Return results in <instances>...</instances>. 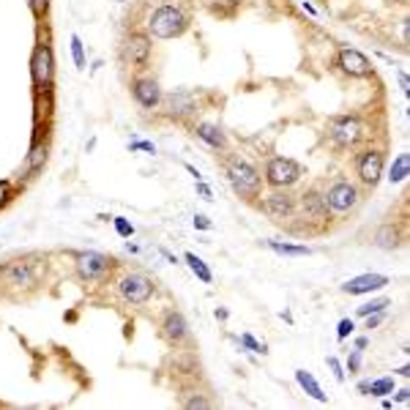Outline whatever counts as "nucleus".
<instances>
[{
  "instance_id": "1",
  "label": "nucleus",
  "mask_w": 410,
  "mask_h": 410,
  "mask_svg": "<svg viewBox=\"0 0 410 410\" xmlns=\"http://www.w3.org/2000/svg\"><path fill=\"white\" fill-rule=\"evenodd\" d=\"M189 28V17L178 6H159L148 19V33L156 39H178Z\"/></svg>"
},
{
  "instance_id": "2",
  "label": "nucleus",
  "mask_w": 410,
  "mask_h": 410,
  "mask_svg": "<svg viewBox=\"0 0 410 410\" xmlns=\"http://www.w3.org/2000/svg\"><path fill=\"white\" fill-rule=\"evenodd\" d=\"M225 173H228V181H230V186L235 189V194H241V197H246V200H252V197L260 194V189H263V176H260L246 159H241V156L230 159Z\"/></svg>"
},
{
  "instance_id": "3",
  "label": "nucleus",
  "mask_w": 410,
  "mask_h": 410,
  "mask_svg": "<svg viewBox=\"0 0 410 410\" xmlns=\"http://www.w3.org/2000/svg\"><path fill=\"white\" fill-rule=\"evenodd\" d=\"M31 80H33V88L36 93L52 91V83H55V52L46 42H39L33 46V55H31Z\"/></svg>"
},
{
  "instance_id": "4",
  "label": "nucleus",
  "mask_w": 410,
  "mask_h": 410,
  "mask_svg": "<svg viewBox=\"0 0 410 410\" xmlns=\"http://www.w3.org/2000/svg\"><path fill=\"white\" fill-rule=\"evenodd\" d=\"M323 197H325L328 211H331V214H336V216L350 214V211L361 203V191L356 189V183L345 181V178H339V181L331 183V186H328V191H325Z\"/></svg>"
},
{
  "instance_id": "5",
  "label": "nucleus",
  "mask_w": 410,
  "mask_h": 410,
  "mask_svg": "<svg viewBox=\"0 0 410 410\" xmlns=\"http://www.w3.org/2000/svg\"><path fill=\"white\" fill-rule=\"evenodd\" d=\"M304 170L296 159H287V156H273L266 164V183L273 189H290L293 183L301 181Z\"/></svg>"
},
{
  "instance_id": "6",
  "label": "nucleus",
  "mask_w": 410,
  "mask_h": 410,
  "mask_svg": "<svg viewBox=\"0 0 410 410\" xmlns=\"http://www.w3.org/2000/svg\"><path fill=\"white\" fill-rule=\"evenodd\" d=\"M328 135L339 148H356L366 137L364 123L356 115H336L328 121Z\"/></svg>"
},
{
  "instance_id": "7",
  "label": "nucleus",
  "mask_w": 410,
  "mask_h": 410,
  "mask_svg": "<svg viewBox=\"0 0 410 410\" xmlns=\"http://www.w3.org/2000/svg\"><path fill=\"white\" fill-rule=\"evenodd\" d=\"M153 282L145 276V273H123L121 279H118V293H121V298L126 301V304H132V307H142V304H148L151 298H153Z\"/></svg>"
},
{
  "instance_id": "8",
  "label": "nucleus",
  "mask_w": 410,
  "mask_h": 410,
  "mask_svg": "<svg viewBox=\"0 0 410 410\" xmlns=\"http://www.w3.org/2000/svg\"><path fill=\"white\" fill-rule=\"evenodd\" d=\"M112 257L107 255H99V252H80L74 257V266H77V276L83 282H99L107 271H112Z\"/></svg>"
},
{
  "instance_id": "9",
  "label": "nucleus",
  "mask_w": 410,
  "mask_h": 410,
  "mask_svg": "<svg viewBox=\"0 0 410 410\" xmlns=\"http://www.w3.org/2000/svg\"><path fill=\"white\" fill-rule=\"evenodd\" d=\"M383 167H386V156H383V151H377V148H366L364 153H359L356 173H359V181L364 183V186H377L380 176H383Z\"/></svg>"
},
{
  "instance_id": "10",
  "label": "nucleus",
  "mask_w": 410,
  "mask_h": 410,
  "mask_svg": "<svg viewBox=\"0 0 410 410\" xmlns=\"http://www.w3.org/2000/svg\"><path fill=\"white\" fill-rule=\"evenodd\" d=\"M336 66H339L348 77H356V80H361V77H369V74H372V60L366 58L364 52L353 49V46H342V49H339Z\"/></svg>"
},
{
  "instance_id": "11",
  "label": "nucleus",
  "mask_w": 410,
  "mask_h": 410,
  "mask_svg": "<svg viewBox=\"0 0 410 410\" xmlns=\"http://www.w3.org/2000/svg\"><path fill=\"white\" fill-rule=\"evenodd\" d=\"M263 211H266L271 219L282 222V219H293L296 211H298V205H296V197H293V194H287L284 189H276V191H271V194L263 200Z\"/></svg>"
},
{
  "instance_id": "12",
  "label": "nucleus",
  "mask_w": 410,
  "mask_h": 410,
  "mask_svg": "<svg viewBox=\"0 0 410 410\" xmlns=\"http://www.w3.org/2000/svg\"><path fill=\"white\" fill-rule=\"evenodd\" d=\"M132 96H135V101L142 110H156L162 104V99H164V93H162L159 83L153 77H139V80H135L132 83Z\"/></svg>"
},
{
  "instance_id": "13",
  "label": "nucleus",
  "mask_w": 410,
  "mask_h": 410,
  "mask_svg": "<svg viewBox=\"0 0 410 410\" xmlns=\"http://www.w3.org/2000/svg\"><path fill=\"white\" fill-rule=\"evenodd\" d=\"M36 135L31 139V151H28V159H25V167L28 173H39L46 164V156H49V142H46V123H36L33 129Z\"/></svg>"
},
{
  "instance_id": "14",
  "label": "nucleus",
  "mask_w": 410,
  "mask_h": 410,
  "mask_svg": "<svg viewBox=\"0 0 410 410\" xmlns=\"http://www.w3.org/2000/svg\"><path fill=\"white\" fill-rule=\"evenodd\" d=\"M391 279L386 273H361V276H353L342 284V293L348 296H366V293H375V290H383Z\"/></svg>"
},
{
  "instance_id": "15",
  "label": "nucleus",
  "mask_w": 410,
  "mask_h": 410,
  "mask_svg": "<svg viewBox=\"0 0 410 410\" xmlns=\"http://www.w3.org/2000/svg\"><path fill=\"white\" fill-rule=\"evenodd\" d=\"M151 49H153V44H151V36L148 33H132L126 39V44H123V55H126L129 63L145 66L148 58H151Z\"/></svg>"
},
{
  "instance_id": "16",
  "label": "nucleus",
  "mask_w": 410,
  "mask_h": 410,
  "mask_svg": "<svg viewBox=\"0 0 410 410\" xmlns=\"http://www.w3.org/2000/svg\"><path fill=\"white\" fill-rule=\"evenodd\" d=\"M296 205L304 211V216H307L309 222H325V219H328V205H325V197L320 194L318 189L304 191V194H301V203H296Z\"/></svg>"
},
{
  "instance_id": "17",
  "label": "nucleus",
  "mask_w": 410,
  "mask_h": 410,
  "mask_svg": "<svg viewBox=\"0 0 410 410\" xmlns=\"http://www.w3.org/2000/svg\"><path fill=\"white\" fill-rule=\"evenodd\" d=\"M164 104H167V112H170L173 118H186V115H191V112L197 110L194 96H191V93H186V91L164 96Z\"/></svg>"
},
{
  "instance_id": "18",
  "label": "nucleus",
  "mask_w": 410,
  "mask_h": 410,
  "mask_svg": "<svg viewBox=\"0 0 410 410\" xmlns=\"http://www.w3.org/2000/svg\"><path fill=\"white\" fill-rule=\"evenodd\" d=\"M186 334H189L186 318H183L181 312H167V318H164V323H162V336H164L167 342L178 345V342L186 339Z\"/></svg>"
},
{
  "instance_id": "19",
  "label": "nucleus",
  "mask_w": 410,
  "mask_h": 410,
  "mask_svg": "<svg viewBox=\"0 0 410 410\" xmlns=\"http://www.w3.org/2000/svg\"><path fill=\"white\" fill-rule=\"evenodd\" d=\"M296 383L301 386V391L307 394V397H312L315 402L320 405H325L328 402V394L320 388V383L315 380V375L312 372H307V369H296Z\"/></svg>"
},
{
  "instance_id": "20",
  "label": "nucleus",
  "mask_w": 410,
  "mask_h": 410,
  "mask_svg": "<svg viewBox=\"0 0 410 410\" xmlns=\"http://www.w3.org/2000/svg\"><path fill=\"white\" fill-rule=\"evenodd\" d=\"M194 135L200 137L205 145L216 148V151H225L228 148V137H225V132L219 126H214V123H197L194 126Z\"/></svg>"
},
{
  "instance_id": "21",
  "label": "nucleus",
  "mask_w": 410,
  "mask_h": 410,
  "mask_svg": "<svg viewBox=\"0 0 410 410\" xmlns=\"http://www.w3.org/2000/svg\"><path fill=\"white\" fill-rule=\"evenodd\" d=\"M400 244H402V235H400V230L397 225H380L377 232H375V246L377 249H386V252H394V249H400Z\"/></svg>"
},
{
  "instance_id": "22",
  "label": "nucleus",
  "mask_w": 410,
  "mask_h": 410,
  "mask_svg": "<svg viewBox=\"0 0 410 410\" xmlns=\"http://www.w3.org/2000/svg\"><path fill=\"white\" fill-rule=\"evenodd\" d=\"M6 279H8V284H17V287H33L36 284V276H33L28 263H11L6 268Z\"/></svg>"
},
{
  "instance_id": "23",
  "label": "nucleus",
  "mask_w": 410,
  "mask_h": 410,
  "mask_svg": "<svg viewBox=\"0 0 410 410\" xmlns=\"http://www.w3.org/2000/svg\"><path fill=\"white\" fill-rule=\"evenodd\" d=\"M266 246L276 252V255H282V257H309L312 255V249L309 246H301V244H282V241H266Z\"/></svg>"
},
{
  "instance_id": "24",
  "label": "nucleus",
  "mask_w": 410,
  "mask_h": 410,
  "mask_svg": "<svg viewBox=\"0 0 410 410\" xmlns=\"http://www.w3.org/2000/svg\"><path fill=\"white\" fill-rule=\"evenodd\" d=\"M183 260H186L189 271L194 273V276H197L203 284H211V282H214V273H211V268H208V266H205V263H203V260H200L194 252H186V255H183Z\"/></svg>"
},
{
  "instance_id": "25",
  "label": "nucleus",
  "mask_w": 410,
  "mask_h": 410,
  "mask_svg": "<svg viewBox=\"0 0 410 410\" xmlns=\"http://www.w3.org/2000/svg\"><path fill=\"white\" fill-rule=\"evenodd\" d=\"M410 176V156L408 153H400L388 170V183H402Z\"/></svg>"
},
{
  "instance_id": "26",
  "label": "nucleus",
  "mask_w": 410,
  "mask_h": 410,
  "mask_svg": "<svg viewBox=\"0 0 410 410\" xmlns=\"http://www.w3.org/2000/svg\"><path fill=\"white\" fill-rule=\"evenodd\" d=\"M394 391V377H377V380H369V388H366V397H388Z\"/></svg>"
},
{
  "instance_id": "27",
  "label": "nucleus",
  "mask_w": 410,
  "mask_h": 410,
  "mask_svg": "<svg viewBox=\"0 0 410 410\" xmlns=\"http://www.w3.org/2000/svg\"><path fill=\"white\" fill-rule=\"evenodd\" d=\"M388 307H391V298H372V301H366V304H361L356 309V318H366V315H375V312H386Z\"/></svg>"
},
{
  "instance_id": "28",
  "label": "nucleus",
  "mask_w": 410,
  "mask_h": 410,
  "mask_svg": "<svg viewBox=\"0 0 410 410\" xmlns=\"http://www.w3.org/2000/svg\"><path fill=\"white\" fill-rule=\"evenodd\" d=\"M52 112V91L36 93V123H42Z\"/></svg>"
},
{
  "instance_id": "29",
  "label": "nucleus",
  "mask_w": 410,
  "mask_h": 410,
  "mask_svg": "<svg viewBox=\"0 0 410 410\" xmlns=\"http://www.w3.org/2000/svg\"><path fill=\"white\" fill-rule=\"evenodd\" d=\"M211 6H214V11H216L219 17H232L235 8L241 6V0H211Z\"/></svg>"
},
{
  "instance_id": "30",
  "label": "nucleus",
  "mask_w": 410,
  "mask_h": 410,
  "mask_svg": "<svg viewBox=\"0 0 410 410\" xmlns=\"http://www.w3.org/2000/svg\"><path fill=\"white\" fill-rule=\"evenodd\" d=\"M238 342H241L246 350H252V353H263V356L268 353V345H266V342H257L252 334H241V339H238Z\"/></svg>"
},
{
  "instance_id": "31",
  "label": "nucleus",
  "mask_w": 410,
  "mask_h": 410,
  "mask_svg": "<svg viewBox=\"0 0 410 410\" xmlns=\"http://www.w3.org/2000/svg\"><path fill=\"white\" fill-rule=\"evenodd\" d=\"M71 58H74V66L83 71L85 69V46L80 42V36H71Z\"/></svg>"
},
{
  "instance_id": "32",
  "label": "nucleus",
  "mask_w": 410,
  "mask_h": 410,
  "mask_svg": "<svg viewBox=\"0 0 410 410\" xmlns=\"http://www.w3.org/2000/svg\"><path fill=\"white\" fill-rule=\"evenodd\" d=\"M112 225H115V232L121 238H132L135 235V225L126 219V216H112Z\"/></svg>"
},
{
  "instance_id": "33",
  "label": "nucleus",
  "mask_w": 410,
  "mask_h": 410,
  "mask_svg": "<svg viewBox=\"0 0 410 410\" xmlns=\"http://www.w3.org/2000/svg\"><path fill=\"white\" fill-rule=\"evenodd\" d=\"M328 369H331V375H334V380H336V383H345L348 372H345V366L339 364V359H336V356H328Z\"/></svg>"
},
{
  "instance_id": "34",
  "label": "nucleus",
  "mask_w": 410,
  "mask_h": 410,
  "mask_svg": "<svg viewBox=\"0 0 410 410\" xmlns=\"http://www.w3.org/2000/svg\"><path fill=\"white\" fill-rule=\"evenodd\" d=\"M353 331H356V323H353V318H342L339 320V325H336V339H348Z\"/></svg>"
},
{
  "instance_id": "35",
  "label": "nucleus",
  "mask_w": 410,
  "mask_h": 410,
  "mask_svg": "<svg viewBox=\"0 0 410 410\" xmlns=\"http://www.w3.org/2000/svg\"><path fill=\"white\" fill-rule=\"evenodd\" d=\"M28 6H31V11H33L36 19H44L46 14H49V0H28Z\"/></svg>"
},
{
  "instance_id": "36",
  "label": "nucleus",
  "mask_w": 410,
  "mask_h": 410,
  "mask_svg": "<svg viewBox=\"0 0 410 410\" xmlns=\"http://www.w3.org/2000/svg\"><path fill=\"white\" fill-rule=\"evenodd\" d=\"M359 369H361V350L356 348V350H353V353L348 356V364H345V372H350V375H353V372H359Z\"/></svg>"
},
{
  "instance_id": "37",
  "label": "nucleus",
  "mask_w": 410,
  "mask_h": 410,
  "mask_svg": "<svg viewBox=\"0 0 410 410\" xmlns=\"http://www.w3.org/2000/svg\"><path fill=\"white\" fill-rule=\"evenodd\" d=\"M129 148H132V151H145V153H156V145L148 142V139H132Z\"/></svg>"
},
{
  "instance_id": "38",
  "label": "nucleus",
  "mask_w": 410,
  "mask_h": 410,
  "mask_svg": "<svg viewBox=\"0 0 410 410\" xmlns=\"http://www.w3.org/2000/svg\"><path fill=\"white\" fill-rule=\"evenodd\" d=\"M183 408H189V410H194V408H211V402L205 400V397H191V400H183Z\"/></svg>"
},
{
  "instance_id": "39",
  "label": "nucleus",
  "mask_w": 410,
  "mask_h": 410,
  "mask_svg": "<svg viewBox=\"0 0 410 410\" xmlns=\"http://www.w3.org/2000/svg\"><path fill=\"white\" fill-rule=\"evenodd\" d=\"M194 189H197V194L205 200V203H211L214 200V191H211V186L205 181H194Z\"/></svg>"
},
{
  "instance_id": "40",
  "label": "nucleus",
  "mask_w": 410,
  "mask_h": 410,
  "mask_svg": "<svg viewBox=\"0 0 410 410\" xmlns=\"http://www.w3.org/2000/svg\"><path fill=\"white\" fill-rule=\"evenodd\" d=\"M11 183L8 181H0V208H6L8 205V200H11Z\"/></svg>"
},
{
  "instance_id": "41",
  "label": "nucleus",
  "mask_w": 410,
  "mask_h": 410,
  "mask_svg": "<svg viewBox=\"0 0 410 410\" xmlns=\"http://www.w3.org/2000/svg\"><path fill=\"white\" fill-rule=\"evenodd\" d=\"M391 397H394V402H402V405H408V402H410V388H408V386H402V388H394V391H391Z\"/></svg>"
},
{
  "instance_id": "42",
  "label": "nucleus",
  "mask_w": 410,
  "mask_h": 410,
  "mask_svg": "<svg viewBox=\"0 0 410 410\" xmlns=\"http://www.w3.org/2000/svg\"><path fill=\"white\" fill-rule=\"evenodd\" d=\"M191 225H194V230H211V219H208L205 214H197V216L191 219Z\"/></svg>"
},
{
  "instance_id": "43",
  "label": "nucleus",
  "mask_w": 410,
  "mask_h": 410,
  "mask_svg": "<svg viewBox=\"0 0 410 410\" xmlns=\"http://www.w3.org/2000/svg\"><path fill=\"white\" fill-rule=\"evenodd\" d=\"M397 77H400V88H402V93H405V96H410V80H408V71H402V69H400V74H397Z\"/></svg>"
},
{
  "instance_id": "44",
  "label": "nucleus",
  "mask_w": 410,
  "mask_h": 410,
  "mask_svg": "<svg viewBox=\"0 0 410 410\" xmlns=\"http://www.w3.org/2000/svg\"><path fill=\"white\" fill-rule=\"evenodd\" d=\"M383 323V312H375V315H366V328H377Z\"/></svg>"
},
{
  "instance_id": "45",
  "label": "nucleus",
  "mask_w": 410,
  "mask_h": 410,
  "mask_svg": "<svg viewBox=\"0 0 410 410\" xmlns=\"http://www.w3.org/2000/svg\"><path fill=\"white\" fill-rule=\"evenodd\" d=\"M183 170H186V173H189L194 181H203V176H200V170H197L194 164H183Z\"/></svg>"
},
{
  "instance_id": "46",
  "label": "nucleus",
  "mask_w": 410,
  "mask_h": 410,
  "mask_svg": "<svg viewBox=\"0 0 410 410\" xmlns=\"http://www.w3.org/2000/svg\"><path fill=\"white\" fill-rule=\"evenodd\" d=\"M301 8H304L307 14H312V17H318V8H315V6L309 3V0H301Z\"/></svg>"
},
{
  "instance_id": "47",
  "label": "nucleus",
  "mask_w": 410,
  "mask_h": 410,
  "mask_svg": "<svg viewBox=\"0 0 410 410\" xmlns=\"http://www.w3.org/2000/svg\"><path fill=\"white\" fill-rule=\"evenodd\" d=\"M162 257H164L167 263H173V266H178V257H176V255H173L170 249H162Z\"/></svg>"
},
{
  "instance_id": "48",
  "label": "nucleus",
  "mask_w": 410,
  "mask_h": 410,
  "mask_svg": "<svg viewBox=\"0 0 410 410\" xmlns=\"http://www.w3.org/2000/svg\"><path fill=\"white\" fill-rule=\"evenodd\" d=\"M214 318H216V320H228L230 312H228V309H216V312H214Z\"/></svg>"
},
{
  "instance_id": "49",
  "label": "nucleus",
  "mask_w": 410,
  "mask_h": 410,
  "mask_svg": "<svg viewBox=\"0 0 410 410\" xmlns=\"http://www.w3.org/2000/svg\"><path fill=\"white\" fill-rule=\"evenodd\" d=\"M397 375H400V377H410V364L400 366V369H397Z\"/></svg>"
},
{
  "instance_id": "50",
  "label": "nucleus",
  "mask_w": 410,
  "mask_h": 410,
  "mask_svg": "<svg viewBox=\"0 0 410 410\" xmlns=\"http://www.w3.org/2000/svg\"><path fill=\"white\" fill-rule=\"evenodd\" d=\"M366 345H369V339H366V336H359V339H356V348H359V350H364Z\"/></svg>"
},
{
  "instance_id": "51",
  "label": "nucleus",
  "mask_w": 410,
  "mask_h": 410,
  "mask_svg": "<svg viewBox=\"0 0 410 410\" xmlns=\"http://www.w3.org/2000/svg\"><path fill=\"white\" fill-rule=\"evenodd\" d=\"M366 388H369V380H361V383H359V394H364L366 397Z\"/></svg>"
},
{
  "instance_id": "52",
  "label": "nucleus",
  "mask_w": 410,
  "mask_h": 410,
  "mask_svg": "<svg viewBox=\"0 0 410 410\" xmlns=\"http://www.w3.org/2000/svg\"><path fill=\"white\" fill-rule=\"evenodd\" d=\"M66 323H77V312H66Z\"/></svg>"
},
{
  "instance_id": "53",
  "label": "nucleus",
  "mask_w": 410,
  "mask_h": 410,
  "mask_svg": "<svg viewBox=\"0 0 410 410\" xmlns=\"http://www.w3.org/2000/svg\"><path fill=\"white\" fill-rule=\"evenodd\" d=\"M118 3H123V0H118Z\"/></svg>"
}]
</instances>
